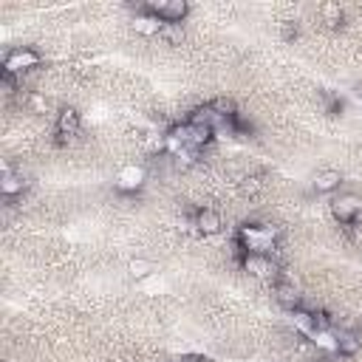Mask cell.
Listing matches in <instances>:
<instances>
[{
    "label": "cell",
    "mask_w": 362,
    "mask_h": 362,
    "mask_svg": "<svg viewBox=\"0 0 362 362\" xmlns=\"http://www.w3.org/2000/svg\"><path fill=\"white\" fill-rule=\"evenodd\" d=\"M328 209H331V215H334L337 223L351 226V223H356L362 218V198L354 195V192H342V195H334L331 198Z\"/></svg>",
    "instance_id": "obj_2"
},
{
    "label": "cell",
    "mask_w": 362,
    "mask_h": 362,
    "mask_svg": "<svg viewBox=\"0 0 362 362\" xmlns=\"http://www.w3.org/2000/svg\"><path fill=\"white\" fill-rule=\"evenodd\" d=\"M263 189H266V178H263L260 173H252V175H243V178H240V195L257 198Z\"/></svg>",
    "instance_id": "obj_16"
},
{
    "label": "cell",
    "mask_w": 362,
    "mask_h": 362,
    "mask_svg": "<svg viewBox=\"0 0 362 362\" xmlns=\"http://www.w3.org/2000/svg\"><path fill=\"white\" fill-rule=\"evenodd\" d=\"M40 62H42L40 51H34V48H28V45L11 48V51L6 54V59H3V74H6V76H20V74H25V71H34Z\"/></svg>",
    "instance_id": "obj_3"
},
{
    "label": "cell",
    "mask_w": 362,
    "mask_h": 362,
    "mask_svg": "<svg viewBox=\"0 0 362 362\" xmlns=\"http://www.w3.org/2000/svg\"><path fill=\"white\" fill-rule=\"evenodd\" d=\"M339 184H342V173L334 170V167L317 170V173H314V181H311V187H314L317 192H334V189H339Z\"/></svg>",
    "instance_id": "obj_11"
},
{
    "label": "cell",
    "mask_w": 362,
    "mask_h": 362,
    "mask_svg": "<svg viewBox=\"0 0 362 362\" xmlns=\"http://www.w3.org/2000/svg\"><path fill=\"white\" fill-rule=\"evenodd\" d=\"M133 28H136L139 34H144V37H158V31H161V20H156V17L147 14V11H139L136 20H133Z\"/></svg>",
    "instance_id": "obj_13"
},
{
    "label": "cell",
    "mask_w": 362,
    "mask_h": 362,
    "mask_svg": "<svg viewBox=\"0 0 362 362\" xmlns=\"http://www.w3.org/2000/svg\"><path fill=\"white\" fill-rule=\"evenodd\" d=\"M25 187H28V181H25V175H23V173H17V170H11V167H6V170H3V175H0V192H3L6 198L23 195V192H25Z\"/></svg>",
    "instance_id": "obj_10"
},
{
    "label": "cell",
    "mask_w": 362,
    "mask_h": 362,
    "mask_svg": "<svg viewBox=\"0 0 362 362\" xmlns=\"http://www.w3.org/2000/svg\"><path fill=\"white\" fill-rule=\"evenodd\" d=\"M334 339H337L334 354L339 356H356L362 351V337L354 328H334Z\"/></svg>",
    "instance_id": "obj_7"
},
{
    "label": "cell",
    "mask_w": 362,
    "mask_h": 362,
    "mask_svg": "<svg viewBox=\"0 0 362 362\" xmlns=\"http://www.w3.org/2000/svg\"><path fill=\"white\" fill-rule=\"evenodd\" d=\"M192 226H195L198 235L209 238V235H218V232L223 229V221H221V215H218L215 209L204 206V209H198V212L192 215Z\"/></svg>",
    "instance_id": "obj_8"
},
{
    "label": "cell",
    "mask_w": 362,
    "mask_h": 362,
    "mask_svg": "<svg viewBox=\"0 0 362 362\" xmlns=\"http://www.w3.org/2000/svg\"><path fill=\"white\" fill-rule=\"evenodd\" d=\"M127 272H130V277H147L153 272V263L144 260V257H136V260L127 263Z\"/></svg>",
    "instance_id": "obj_18"
},
{
    "label": "cell",
    "mask_w": 362,
    "mask_h": 362,
    "mask_svg": "<svg viewBox=\"0 0 362 362\" xmlns=\"http://www.w3.org/2000/svg\"><path fill=\"white\" fill-rule=\"evenodd\" d=\"M240 260V269L243 272H249L252 277H257V280H272V277H277V260L272 257V255H240L238 257Z\"/></svg>",
    "instance_id": "obj_5"
},
{
    "label": "cell",
    "mask_w": 362,
    "mask_h": 362,
    "mask_svg": "<svg viewBox=\"0 0 362 362\" xmlns=\"http://www.w3.org/2000/svg\"><path fill=\"white\" fill-rule=\"evenodd\" d=\"M351 96H354V99H356V102L362 105V82H356V85L351 88Z\"/></svg>",
    "instance_id": "obj_21"
},
{
    "label": "cell",
    "mask_w": 362,
    "mask_h": 362,
    "mask_svg": "<svg viewBox=\"0 0 362 362\" xmlns=\"http://www.w3.org/2000/svg\"><path fill=\"white\" fill-rule=\"evenodd\" d=\"M139 11H147L161 23H184V17L189 14V6L184 0H161V3H144L139 6Z\"/></svg>",
    "instance_id": "obj_4"
},
{
    "label": "cell",
    "mask_w": 362,
    "mask_h": 362,
    "mask_svg": "<svg viewBox=\"0 0 362 362\" xmlns=\"http://www.w3.org/2000/svg\"><path fill=\"white\" fill-rule=\"evenodd\" d=\"M79 127H82V116H79V110H76V107H62V110L57 113L54 130H57L59 141H68L71 136H76V133H79Z\"/></svg>",
    "instance_id": "obj_6"
},
{
    "label": "cell",
    "mask_w": 362,
    "mask_h": 362,
    "mask_svg": "<svg viewBox=\"0 0 362 362\" xmlns=\"http://www.w3.org/2000/svg\"><path fill=\"white\" fill-rule=\"evenodd\" d=\"M158 40H161L164 45H181V42H184V28H181V23H161Z\"/></svg>",
    "instance_id": "obj_17"
},
{
    "label": "cell",
    "mask_w": 362,
    "mask_h": 362,
    "mask_svg": "<svg viewBox=\"0 0 362 362\" xmlns=\"http://www.w3.org/2000/svg\"><path fill=\"white\" fill-rule=\"evenodd\" d=\"M274 300H277L286 311L303 308V294H300V288H297L294 283H288V280H277V283H274Z\"/></svg>",
    "instance_id": "obj_9"
},
{
    "label": "cell",
    "mask_w": 362,
    "mask_h": 362,
    "mask_svg": "<svg viewBox=\"0 0 362 362\" xmlns=\"http://www.w3.org/2000/svg\"><path fill=\"white\" fill-rule=\"evenodd\" d=\"M320 17H322V23H325L328 28H339V25L345 23V11H342L339 3H322V6H320Z\"/></svg>",
    "instance_id": "obj_15"
},
{
    "label": "cell",
    "mask_w": 362,
    "mask_h": 362,
    "mask_svg": "<svg viewBox=\"0 0 362 362\" xmlns=\"http://www.w3.org/2000/svg\"><path fill=\"white\" fill-rule=\"evenodd\" d=\"M283 37H286V40H297V25L286 23V25H283Z\"/></svg>",
    "instance_id": "obj_20"
},
{
    "label": "cell",
    "mask_w": 362,
    "mask_h": 362,
    "mask_svg": "<svg viewBox=\"0 0 362 362\" xmlns=\"http://www.w3.org/2000/svg\"><path fill=\"white\" fill-rule=\"evenodd\" d=\"M291 322H294V328H297L300 334H305L308 339L317 334V328H314V311H308V308L291 311Z\"/></svg>",
    "instance_id": "obj_14"
},
{
    "label": "cell",
    "mask_w": 362,
    "mask_h": 362,
    "mask_svg": "<svg viewBox=\"0 0 362 362\" xmlns=\"http://www.w3.org/2000/svg\"><path fill=\"white\" fill-rule=\"evenodd\" d=\"M141 184H144V170L136 167V164L124 167V170L119 173V178H116V187H119L122 192H136V189H141Z\"/></svg>",
    "instance_id": "obj_12"
},
{
    "label": "cell",
    "mask_w": 362,
    "mask_h": 362,
    "mask_svg": "<svg viewBox=\"0 0 362 362\" xmlns=\"http://www.w3.org/2000/svg\"><path fill=\"white\" fill-rule=\"evenodd\" d=\"M28 105H31L34 110H45V99H42V96H37V93H34V96H28Z\"/></svg>",
    "instance_id": "obj_19"
},
{
    "label": "cell",
    "mask_w": 362,
    "mask_h": 362,
    "mask_svg": "<svg viewBox=\"0 0 362 362\" xmlns=\"http://www.w3.org/2000/svg\"><path fill=\"white\" fill-rule=\"evenodd\" d=\"M280 240V229L274 223H240L235 235L238 257L240 255H274Z\"/></svg>",
    "instance_id": "obj_1"
}]
</instances>
